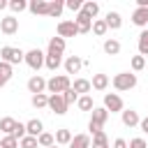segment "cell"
<instances>
[{
  "label": "cell",
  "mask_w": 148,
  "mask_h": 148,
  "mask_svg": "<svg viewBox=\"0 0 148 148\" xmlns=\"http://www.w3.org/2000/svg\"><path fill=\"white\" fill-rule=\"evenodd\" d=\"M74 23H76V28H79V35H86V32H90V30H92V18H90L88 14H83V12H79V14H76Z\"/></svg>",
  "instance_id": "obj_10"
},
{
  "label": "cell",
  "mask_w": 148,
  "mask_h": 148,
  "mask_svg": "<svg viewBox=\"0 0 148 148\" xmlns=\"http://www.w3.org/2000/svg\"><path fill=\"white\" fill-rule=\"evenodd\" d=\"M62 65V56H58V53H46V60H44V67H49L51 72H56L58 67Z\"/></svg>",
  "instance_id": "obj_23"
},
{
  "label": "cell",
  "mask_w": 148,
  "mask_h": 148,
  "mask_svg": "<svg viewBox=\"0 0 148 148\" xmlns=\"http://www.w3.org/2000/svg\"><path fill=\"white\" fill-rule=\"evenodd\" d=\"M139 56H148V30L139 35Z\"/></svg>",
  "instance_id": "obj_33"
},
{
  "label": "cell",
  "mask_w": 148,
  "mask_h": 148,
  "mask_svg": "<svg viewBox=\"0 0 148 148\" xmlns=\"http://www.w3.org/2000/svg\"><path fill=\"white\" fill-rule=\"evenodd\" d=\"M81 12L83 14H88L92 21H95V16L99 14V2H92V0H86L83 2V7H81Z\"/></svg>",
  "instance_id": "obj_25"
},
{
  "label": "cell",
  "mask_w": 148,
  "mask_h": 148,
  "mask_svg": "<svg viewBox=\"0 0 148 148\" xmlns=\"http://www.w3.org/2000/svg\"><path fill=\"white\" fill-rule=\"evenodd\" d=\"M104 53L118 56V53H120V42H118V39H106V42H104Z\"/></svg>",
  "instance_id": "obj_30"
},
{
  "label": "cell",
  "mask_w": 148,
  "mask_h": 148,
  "mask_svg": "<svg viewBox=\"0 0 148 148\" xmlns=\"http://www.w3.org/2000/svg\"><path fill=\"white\" fill-rule=\"evenodd\" d=\"M113 148H127V141L125 139H116L113 141Z\"/></svg>",
  "instance_id": "obj_43"
},
{
  "label": "cell",
  "mask_w": 148,
  "mask_h": 148,
  "mask_svg": "<svg viewBox=\"0 0 148 148\" xmlns=\"http://www.w3.org/2000/svg\"><path fill=\"white\" fill-rule=\"evenodd\" d=\"M76 106H79L81 111H92V109H95V104H92V97H90V95H81V97H79V102H76Z\"/></svg>",
  "instance_id": "obj_32"
},
{
  "label": "cell",
  "mask_w": 148,
  "mask_h": 148,
  "mask_svg": "<svg viewBox=\"0 0 148 148\" xmlns=\"http://www.w3.org/2000/svg\"><path fill=\"white\" fill-rule=\"evenodd\" d=\"M62 51H65V39L62 37H51L49 39V51L46 53H58V56H62Z\"/></svg>",
  "instance_id": "obj_17"
},
{
  "label": "cell",
  "mask_w": 148,
  "mask_h": 148,
  "mask_svg": "<svg viewBox=\"0 0 148 148\" xmlns=\"http://www.w3.org/2000/svg\"><path fill=\"white\" fill-rule=\"evenodd\" d=\"M120 120H123V125H125V127H136V125L141 123V118H139V113H136L134 109H123Z\"/></svg>",
  "instance_id": "obj_13"
},
{
  "label": "cell",
  "mask_w": 148,
  "mask_h": 148,
  "mask_svg": "<svg viewBox=\"0 0 148 148\" xmlns=\"http://www.w3.org/2000/svg\"><path fill=\"white\" fill-rule=\"evenodd\" d=\"M51 148H58V143H56V146H51Z\"/></svg>",
  "instance_id": "obj_47"
},
{
  "label": "cell",
  "mask_w": 148,
  "mask_h": 148,
  "mask_svg": "<svg viewBox=\"0 0 148 148\" xmlns=\"http://www.w3.org/2000/svg\"><path fill=\"white\" fill-rule=\"evenodd\" d=\"M92 32H95L97 37H104V35L109 32V25H106V21H104V18H95V21H92Z\"/></svg>",
  "instance_id": "obj_27"
},
{
  "label": "cell",
  "mask_w": 148,
  "mask_h": 148,
  "mask_svg": "<svg viewBox=\"0 0 148 148\" xmlns=\"http://www.w3.org/2000/svg\"><path fill=\"white\" fill-rule=\"evenodd\" d=\"M56 30H58V37H62V39H65V37H74V35H79V28H76L74 21H60Z\"/></svg>",
  "instance_id": "obj_8"
},
{
  "label": "cell",
  "mask_w": 148,
  "mask_h": 148,
  "mask_svg": "<svg viewBox=\"0 0 148 148\" xmlns=\"http://www.w3.org/2000/svg\"><path fill=\"white\" fill-rule=\"evenodd\" d=\"M0 148H5V143H2V141H0Z\"/></svg>",
  "instance_id": "obj_46"
},
{
  "label": "cell",
  "mask_w": 148,
  "mask_h": 148,
  "mask_svg": "<svg viewBox=\"0 0 148 148\" xmlns=\"http://www.w3.org/2000/svg\"><path fill=\"white\" fill-rule=\"evenodd\" d=\"M32 106L35 109H44V106H49V95H32Z\"/></svg>",
  "instance_id": "obj_35"
},
{
  "label": "cell",
  "mask_w": 148,
  "mask_h": 148,
  "mask_svg": "<svg viewBox=\"0 0 148 148\" xmlns=\"http://www.w3.org/2000/svg\"><path fill=\"white\" fill-rule=\"evenodd\" d=\"M28 90H30L32 95H42V92L46 90V79H42L39 74L30 76V79H28Z\"/></svg>",
  "instance_id": "obj_12"
},
{
  "label": "cell",
  "mask_w": 148,
  "mask_h": 148,
  "mask_svg": "<svg viewBox=\"0 0 148 148\" xmlns=\"http://www.w3.org/2000/svg\"><path fill=\"white\" fill-rule=\"evenodd\" d=\"M37 143H39V148H51V146H56V134L42 132V134L37 136Z\"/></svg>",
  "instance_id": "obj_26"
},
{
  "label": "cell",
  "mask_w": 148,
  "mask_h": 148,
  "mask_svg": "<svg viewBox=\"0 0 148 148\" xmlns=\"http://www.w3.org/2000/svg\"><path fill=\"white\" fill-rule=\"evenodd\" d=\"M72 132L67 130V127H60V130H56V143L58 146H69L72 143Z\"/></svg>",
  "instance_id": "obj_19"
},
{
  "label": "cell",
  "mask_w": 148,
  "mask_h": 148,
  "mask_svg": "<svg viewBox=\"0 0 148 148\" xmlns=\"http://www.w3.org/2000/svg\"><path fill=\"white\" fill-rule=\"evenodd\" d=\"M127 148H148V143H146V139L136 136V139H132V141L127 143Z\"/></svg>",
  "instance_id": "obj_41"
},
{
  "label": "cell",
  "mask_w": 148,
  "mask_h": 148,
  "mask_svg": "<svg viewBox=\"0 0 148 148\" xmlns=\"http://www.w3.org/2000/svg\"><path fill=\"white\" fill-rule=\"evenodd\" d=\"M139 127H141V132H146V134H148V116H146V118L139 123Z\"/></svg>",
  "instance_id": "obj_44"
},
{
  "label": "cell",
  "mask_w": 148,
  "mask_h": 148,
  "mask_svg": "<svg viewBox=\"0 0 148 148\" xmlns=\"http://www.w3.org/2000/svg\"><path fill=\"white\" fill-rule=\"evenodd\" d=\"M9 9L21 14L23 9H28V2H25V0H12V2H9Z\"/></svg>",
  "instance_id": "obj_38"
},
{
  "label": "cell",
  "mask_w": 148,
  "mask_h": 148,
  "mask_svg": "<svg viewBox=\"0 0 148 148\" xmlns=\"http://www.w3.org/2000/svg\"><path fill=\"white\" fill-rule=\"evenodd\" d=\"M28 9L35 16H49V2L46 0H30L28 2Z\"/></svg>",
  "instance_id": "obj_14"
},
{
  "label": "cell",
  "mask_w": 148,
  "mask_h": 148,
  "mask_svg": "<svg viewBox=\"0 0 148 148\" xmlns=\"http://www.w3.org/2000/svg\"><path fill=\"white\" fill-rule=\"evenodd\" d=\"M104 109L111 111V113H123V109H125L123 97L116 95V92H106V95H104Z\"/></svg>",
  "instance_id": "obj_6"
},
{
  "label": "cell",
  "mask_w": 148,
  "mask_h": 148,
  "mask_svg": "<svg viewBox=\"0 0 148 148\" xmlns=\"http://www.w3.org/2000/svg\"><path fill=\"white\" fill-rule=\"evenodd\" d=\"M90 146H92L90 134H76L72 139V143H69V148H90Z\"/></svg>",
  "instance_id": "obj_20"
},
{
  "label": "cell",
  "mask_w": 148,
  "mask_h": 148,
  "mask_svg": "<svg viewBox=\"0 0 148 148\" xmlns=\"http://www.w3.org/2000/svg\"><path fill=\"white\" fill-rule=\"evenodd\" d=\"M65 7L79 14V12H81V7H83V2H81V0H67V2H65Z\"/></svg>",
  "instance_id": "obj_40"
},
{
  "label": "cell",
  "mask_w": 148,
  "mask_h": 148,
  "mask_svg": "<svg viewBox=\"0 0 148 148\" xmlns=\"http://www.w3.org/2000/svg\"><path fill=\"white\" fill-rule=\"evenodd\" d=\"M25 134H28V132H25V123H16V127H14V134H12V136H16V139L21 141Z\"/></svg>",
  "instance_id": "obj_39"
},
{
  "label": "cell",
  "mask_w": 148,
  "mask_h": 148,
  "mask_svg": "<svg viewBox=\"0 0 148 148\" xmlns=\"http://www.w3.org/2000/svg\"><path fill=\"white\" fill-rule=\"evenodd\" d=\"M146 67V58L143 56H132V69L134 72H141Z\"/></svg>",
  "instance_id": "obj_37"
},
{
  "label": "cell",
  "mask_w": 148,
  "mask_h": 148,
  "mask_svg": "<svg viewBox=\"0 0 148 148\" xmlns=\"http://www.w3.org/2000/svg\"><path fill=\"white\" fill-rule=\"evenodd\" d=\"M90 83H92L95 90H106V86H109V76H106V74H95Z\"/></svg>",
  "instance_id": "obj_28"
},
{
  "label": "cell",
  "mask_w": 148,
  "mask_h": 148,
  "mask_svg": "<svg viewBox=\"0 0 148 148\" xmlns=\"http://www.w3.org/2000/svg\"><path fill=\"white\" fill-rule=\"evenodd\" d=\"M72 88H74V90H76L79 95H88V92L92 90V83H90L88 79H74Z\"/></svg>",
  "instance_id": "obj_21"
},
{
  "label": "cell",
  "mask_w": 148,
  "mask_h": 148,
  "mask_svg": "<svg viewBox=\"0 0 148 148\" xmlns=\"http://www.w3.org/2000/svg\"><path fill=\"white\" fill-rule=\"evenodd\" d=\"M132 23H134V25H139V28H146V25H148V9L136 7V9H134V14H132Z\"/></svg>",
  "instance_id": "obj_15"
},
{
  "label": "cell",
  "mask_w": 148,
  "mask_h": 148,
  "mask_svg": "<svg viewBox=\"0 0 148 148\" xmlns=\"http://www.w3.org/2000/svg\"><path fill=\"white\" fill-rule=\"evenodd\" d=\"M49 109H51L56 116H62V113H67V104H65L62 95H49Z\"/></svg>",
  "instance_id": "obj_9"
},
{
  "label": "cell",
  "mask_w": 148,
  "mask_h": 148,
  "mask_svg": "<svg viewBox=\"0 0 148 148\" xmlns=\"http://www.w3.org/2000/svg\"><path fill=\"white\" fill-rule=\"evenodd\" d=\"M44 60H46V53L39 51V49H30V51L25 53V65H28L30 69H35V72H39V69L44 67Z\"/></svg>",
  "instance_id": "obj_5"
},
{
  "label": "cell",
  "mask_w": 148,
  "mask_h": 148,
  "mask_svg": "<svg viewBox=\"0 0 148 148\" xmlns=\"http://www.w3.org/2000/svg\"><path fill=\"white\" fill-rule=\"evenodd\" d=\"M16 123H18V120H14V118H9V116L0 118V132H5V136L14 134V127H16Z\"/></svg>",
  "instance_id": "obj_24"
},
{
  "label": "cell",
  "mask_w": 148,
  "mask_h": 148,
  "mask_svg": "<svg viewBox=\"0 0 148 148\" xmlns=\"http://www.w3.org/2000/svg\"><path fill=\"white\" fill-rule=\"evenodd\" d=\"M79 97H81V95H79L74 88H69V90H65V92H62V99H65V104H67V106H69V104H74V102H79Z\"/></svg>",
  "instance_id": "obj_34"
},
{
  "label": "cell",
  "mask_w": 148,
  "mask_h": 148,
  "mask_svg": "<svg viewBox=\"0 0 148 148\" xmlns=\"http://www.w3.org/2000/svg\"><path fill=\"white\" fill-rule=\"evenodd\" d=\"M18 146H21V148H39V143H37V136H28V134H25V136L18 141Z\"/></svg>",
  "instance_id": "obj_36"
},
{
  "label": "cell",
  "mask_w": 148,
  "mask_h": 148,
  "mask_svg": "<svg viewBox=\"0 0 148 148\" xmlns=\"http://www.w3.org/2000/svg\"><path fill=\"white\" fill-rule=\"evenodd\" d=\"M134 86H136V74H132V72H120V74L113 76V88L120 90V92L132 90Z\"/></svg>",
  "instance_id": "obj_4"
},
{
  "label": "cell",
  "mask_w": 148,
  "mask_h": 148,
  "mask_svg": "<svg viewBox=\"0 0 148 148\" xmlns=\"http://www.w3.org/2000/svg\"><path fill=\"white\" fill-rule=\"evenodd\" d=\"M90 148H109V139H106V134H104V132L92 134V146H90Z\"/></svg>",
  "instance_id": "obj_31"
},
{
  "label": "cell",
  "mask_w": 148,
  "mask_h": 148,
  "mask_svg": "<svg viewBox=\"0 0 148 148\" xmlns=\"http://www.w3.org/2000/svg\"><path fill=\"white\" fill-rule=\"evenodd\" d=\"M72 88V81H69V76L67 74H53L49 81H46V90L51 92V95H62L65 90H69Z\"/></svg>",
  "instance_id": "obj_2"
},
{
  "label": "cell",
  "mask_w": 148,
  "mask_h": 148,
  "mask_svg": "<svg viewBox=\"0 0 148 148\" xmlns=\"http://www.w3.org/2000/svg\"><path fill=\"white\" fill-rule=\"evenodd\" d=\"M12 76H14V69H12V65L0 60V88H5V86L12 81Z\"/></svg>",
  "instance_id": "obj_16"
},
{
  "label": "cell",
  "mask_w": 148,
  "mask_h": 148,
  "mask_svg": "<svg viewBox=\"0 0 148 148\" xmlns=\"http://www.w3.org/2000/svg\"><path fill=\"white\" fill-rule=\"evenodd\" d=\"M2 143H5V148H18V139H16V136H12V134H9V136H5V139H2Z\"/></svg>",
  "instance_id": "obj_42"
},
{
  "label": "cell",
  "mask_w": 148,
  "mask_h": 148,
  "mask_svg": "<svg viewBox=\"0 0 148 148\" xmlns=\"http://www.w3.org/2000/svg\"><path fill=\"white\" fill-rule=\"evenodd\" d=\"M42 130H44V125H42L39 118H32V120L25 123V132H28V136H39Z\"/></svg>",
  "instance_id": "obj_18"
},
{
  "label": "cell",
  "mask_w": 148,
  "mask_h": 148,
  "mask_svg": "<svg viewBox=\"0 0 148 148\" xmlns=\"http://www.w3.org/2000/svg\"><path fill=\"white\" fill-rule=\"evenodd\" d=\"M62 9H65V2H62V0L49 2V16H53V18H58V16L62 14Z\"/></svg>",
  "instance_id": "obj_29"
},
{
  "label": "cell",
  "mask_w": 148,
  "mask_h": 148,
  "mask_svg": "<svg viewBox=\"0 0 148 148\" xmlns=\"http://www.w3.org/2000/svg\"><path fill=\"white\" fill-rule=\"evenodd\" d=\"M62 65H65V72H67V74H79V72H81V67L86 65V60H83V58H79V56H69Z\"/></svg>",
  "instance_id": "obj_11"
},
{
  "label": "cell",
  "mask_w": 148,
  "mask_h": 148,
  "mask_svg": "<svg viewBox=\"0 0 148 148\" xmlns=\"http://www.w3.org/2000/svg\"><path fill=\"white\" fill-rule=\"evenodd\" d=\"M104 21H106V25H109L111 30H118V28L123 25V16H120L118 12H109V14L104 16Z\"/></svg>",
  "instance_id": "obj_22"
},
{
  "label": "cell",
  "mask_w": 148,
  "mask_h": 148,
  "mask_svg": "<svg viewBox=\"0 0 148 148\" xmlns=\"http://www.w3.org/2000/svg\"><path fill=\"white\" fill-rule=\"evenodd\" d=\"M0 60L9 62V65H18V62H25V53L16 46H2L0 49Z\"/></svg>",
  "instance_id": "obj_3"
},
{
  "label": "cell",
  "mask_w": 148,
  "mask_h": 148,
  "mask_svg": "<svg viewBox=\"0 0 148 148\" xmlns=\"http://www.w3.org/2000/svg\"><path fill=\"white\" fill-rule=\"evenodd\" d=\"M5 7H9V2L7 0H0V9H5Z\"/></svg>",
  "instance_id": "obj_45"
},
{
  "label": "cell",
  "mask_w": 148,
  "mask_h": 148,
  "mask_svg": "<svg viewBox=\"0 0 148 148\" xmlns=\"http://www.w3.org/2000/svg\"><path fill=\"white\" fill-rule=\"evenodd\" d=\"M0 30H2V35H16L18 32V18L12 16V14L0 18Z\"/></svg>",
  "instance_id": "obj_7"
},
{
  "label": "cell",
  "mask_w": 148,
  "mask_h": 148,
  "mask_svg": "<svg viewBox=\"0 0 148 148\" xmlns=\"http://www.w3.org/2000/svg\"><path fill=\"white\" fill-rule=\"evenodd\" d=\"M90 113H92V116H90V120H88V132H90V134H97V132H102L104 123L109 120V111H106L104 106H95Z\"/></svg>",
  "instance_id": "obj_1"
}]
</instances>
